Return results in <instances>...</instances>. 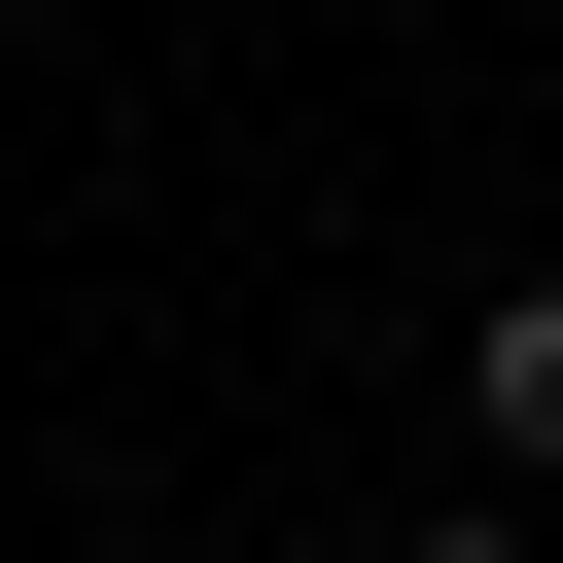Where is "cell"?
<instances>
[{
    "label": "cell",
    "mask_w": 563,
    "mask_h": 563,
    "mask_svg": "<svg viewBox=\"0 0 563 563\" xmlns=\"http://www.w3.org/2000/svg\"><path fill=\"white\" fill-rule=\"evenodd\" d=\"M422 563H528V528H422Z\"/></svg>",
    "instance_id": "cell-2"
},
{
    "label": "cell",
    "mask_w": 563,
    "mask_h": 563,
    "mask_svg": "<svg viewBox=\"0 0 563 563\" xmlns=\"http://www.w3.org/2000/svg\"><path fill=\"white\" fill-rule=\"evenodd\" d=\"M457 387H493V457H563V282H493V317H457Z\"/></svg>",
    "instance_id": "cell-1"
}]
</instances>
